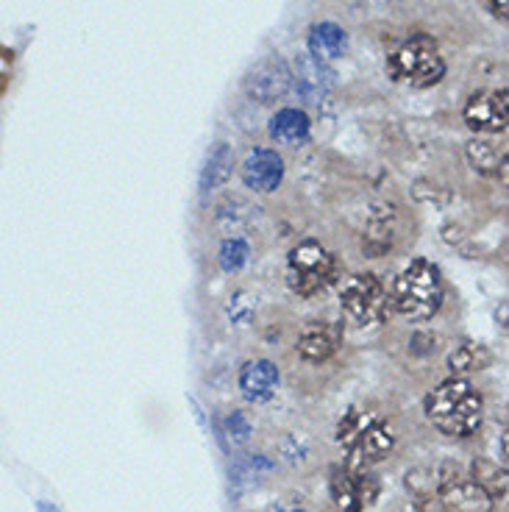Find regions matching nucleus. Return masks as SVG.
<instances>
[{"instance_id": "obj_26", "label": "nucleus", "mask_w": 509, "mask_h": 512, "mask_svg": "<svg viewBox=\"0 0 509 512\" xmlns=\"http://www.w3.org/2000/svg\"><path fill=\"white\" fill-rule=\"evenodd\" d=\"M501 454H504V460L509 462V432L504 435V440H501Z\"/></svg>"}, {"instance_id": "obj_5", "label": "nucleus", "mask_w": 509, "mask_h": 512, "mask_svg": "<svg viewBox=\"0 0 509 512\" xmlns=\"http://www.w3.org/2000/svg\"><path fill=\"white\" fill-rule=\"evenodd\" d=\"M334 276V256L315 240L298 243L287 256V284L295 295H318Z\"/></svg>"}, {"instance_id": "obj_8", "label": "nucleus", "mask_w": 509, "mask_h": 512, "mask_svg": "<svg viewBox=\"0 0 509 512\" xmlns=\"http://www.w3.org/2000/svg\"><path fill=\"white\" fill-rule=\"evenodd\" d=\"M462 117L479 134H504V131H509V92H473L468 103H465V109H462Z\"/></svg>"}, {"instance_id": "obj_24", "label": "nucleus", "mask_w": 509, "mask_h": 512, "mask_svg": "<svg viewBox=\"0 0 509 512\" xmlns=\"http://www.w3.org/2000/svg\"><path fill=\"white\" fill-rule=\"evenodd\" d=\"M496 176H498V181H501V184H504V187L509 190V151L501 156V165H498Z\"/></svg>"}, {"instance_id": "obj_4", "label": "nucleus", "mask_w": 509, "mask_h": 512, "mask_svg": "<svg viewBox=\"0 0 509 512\" xmlns=\"http://www.w3.org/2000/svg\"><path fill=\"white\" fill-rule=\"evenodd\" d=\"M337 440L348 448V468L365 471L370 462L384 460L395 443L393 429L379 418H370L362 412L351 410L340 423Z\"/></svg>"}, {"instance_id": "obj_17", "label": "nucleus", "mask_w": 509, "mask_h": 512, "mask_svg": "<svg viewBox=\"0 0 509 512\" xmlns=\"http://www.w3.org/2000/svg\"><path fill=\"white\" fill-rule=\"evenodd\" d=\"M473 479L482 487H487V493L501 504L509 507V468H498L493 462H473Z\"/></svg>"}, {"instance_id": "obj_3", "label": "nucleus", "mask_w": 509, "mask_h": 512, "mask_svg": "<svg viewBox=\"0 0 509 512\" xmlns=\"http://www.w3.org/2000/svg\"><path fill=\"white\" fill-rule=\"evenodd\" d=\"M387 73L398 84H407L412 90H426L446 76V59L440 56V48L432 37L412 34L387 59Z\"/></svg>"}, {"instance_id": "obj_7", "label": "nucleus", "mask_w": 509, "mask_h": 512, "mask_svg": "<svg viewBox=\"0 0 509 512\" xmlns=\"http://www.w3.org/2000/svg\"><path fill=\"white\" fill-rule=\"evenodd\" d=\"M437 479V490H440V501L446 512H490L496 499L487 493L473 476H465L457 465H440V471L434 474Z\"/></svg>"}, {"instance_id": "obj_19", "label": "nucleus", "mask_w": 509, "mask_h": 512, "mask_svg": "<svg viewBox=\"0 0 509 512\" xmlns=\"http://www.w3.org/2000/svg\"><path fill=\"white\" fill-rule=\"evenodd\" d=\"M231 165H234V156H231V148L226 142H217L212 148V154L206 159V170L201 176V187L204 190H215L220 184H226V179L231 176Z\"/></svg>"}, {"instance_id": "obj_15", "label": "nucleus", "mask_w": 509, "mask_h": 512, "mask_svg": "<svg viewBox=\"0 0 509 512\" xmlns=\"http://www.w3.org/2000/svg\"><path fill=\"white\" fill-rule=\"evenodd\" d=\"M309 53L320 59V62H331V59H340L348 48V34L337 23H315L309 28V37H306Z\"/></svg>"}, {"instance_id": "obj_18", "label": "nucleus", "mask_w": 509, "mask_h": 512, "mask_svg": "<svg viewBox=\"0 0 509 512\" xmlns=\"http://www.w3.org/2000/svg\"><path fill=\"white\" fill-rule=\"evenodd\" d=\"M490 362H493V354L487 351V346L465 343V346H459L457 351H451L448 368H451V373H457V376H465V373L484 371Z\"/></svg>"}, {"instance_id": "obj_11", "label": "nucleus", "mask_w": 509, "mask_h": 512, "mask_svg": "<svg viewBox=\"0 0 509 512\" xmlns=\"http://www.w3.org/2000/svg\"><path fill=\"white\" fill-rule=\"evenodd\" d=\"M242 184L254 192H273L279 190L284 179V159L273 148H256L245 156L240 167Z\"/></svg>"}, {"instance_id": "obj_22", "label": "nucleus", "mask_w": 509, "mask_h": 512, "mask_svg": "<svg viewBox=\"0 0 509 512\" xmlns=\"http://www.w3.org/2000/svg\"><path fill=\"white\" fill-rule=\"evenodd\" d=\"M226 435L234 440V443H245L248 435H251V423L248 418L242 415V412H231L229 418H226Z\"/></svg>"}, {"instance_id": "obj_27", "label": "nucleus", "mask_w": 509, "mask_h": 512, "mask_svg": "<svg viewBox=\"0 0 509 512\" xmlns=\"http://www.w3.org/2000/svg\"><path fill=\"white\" fill-rule=\"evenodd\" d=\"M276 512H304V510H301V507H279Z\"/></svg>"}, {"instance_id": "obj_23", "label": "nucleus", "mask_w": 509, "mask_h": 512, "mask_svg": "<svg viewBox=\"0 0 509 512\" xmlns=\"http://www.w3.org/2000/svg\"><path fill=\"white\" fill-rule=\"evenodd\" d=\"M487 3V9L498 17H507L509 20V0H484Z\"/></svg>"}, {"instance_id": "obj_12", "label": "nucleus", "mask_w": 509, "mask_h": 512, "mask_svg": "<svg viewBox=\"0 0 509 512\" xmlns=\"http://www.w3.org/2000/svg\"><path fill=\"white\" fill-rule=\"evenodd\" d=\"M279 387V368L270 362V359H254V362H245L240 371V390L242 396L254 404L268 401Z\"/></svg>"}, {"instance_id": "obj_21", "label": "nucleus", "mask_w": 509, "mask_h": 512, "mask_svg": "<svg viewBox=\"0 0 509 512\" xmlns=\"http://www.w3.org/2000/svg\"><path fill=\"white\" fill-rule=\"evenodd\" d=\"M248 256H251L248 243L242 237H231V240L220 245V268L226 270V273H237V270L245 268Z\"/></svg>"}, {"instance_id": "obj_2", "label": "nucleus", "mask_w": 509, "mask_h": 512, "mask_svg": "<svg viewBox=\"0 0 509 512\" xmlns=\"http://www.w3.org/2000/svg\"><path fill=\"white\" fill-rule=\"evenodd\" d=\"M393 307L409 320H429L443 304L440 270L426 259H415L398 273L393 284Z\"/></svg>"}, {"instance_id": "obj_10", "label": "nucleus", "mask_w": 509, "mask_h": 512, "mask_svg": "<svg viewBox=\"0 0 509 512\" xmlns=\"http://www.w3.org/2000/svg\"><path fill=\"white\" fill-rule=\"evenodd\" d=\"M295 73L287 67L284 59L279 56H268L262 62H256L248 76H245V92L259 103H270L284 98L290 87H293Z\"/></svg>"}, {"instance_id": "obj_25", "label": "nucleus", "mask_w": 509, "mask_h": 512, "mask_svg": "<svg viewBox=\"0 0 509 512\" xmlns=\"http://www.w3.org/2000/svg\"><path fill=\"white\" fill-rule=\"evenodd\" d=\"M498 323H501V329H504V334L509 337V307H501L498 309Z\"/></svg>"}, {"instance_id": "obj_13", "label": "nucleus", "mask_w": 509, "mask_h": 512, "mask_svg": "<svg viewBox=\"0 0 509 512\" xmlns=\"http://www.w3.org/2000/svg\"><path fill=\"white\" fill-rule=\"evenodd\" d=\"M331 84V70L323 67L320 59H315L312 53H298L295 62V90L304 95L309 103H320V98L326 95Z\"/></svg>"}, {"instance_id": "obj_9", "label": "nucleus", "mask_w": 509, "mask_h": 512, "mask_svg": "<svg viewBox=\"0 0 509 512\" xmlns=\"http://www.w3.org/2000/svg\"><path fill=\"white\" fill-rule=\"evenodd\" d=\"M331 499L343 512H362L370 507L376 496H379V485L376 479L365 471L357 468H334L331 471Z\"/></svg>"}, {"instance_id": "obj_20", "label": "nucleus", "mask_w": 509, "mask_h": 512, "mask_svg": "<svg viewBox=\"0 0 509 512\" xmlns=\"http://www.w3.org/2000/svg\"><path fill=\"white\" fill-rule=\"evenodd\" d=\"M465 154H468V162H471L476 173H482V176H496L498 173L501 156H498L496 148L487 140H471L468 148H465Z\"/></svg>"}, {"instance_id": "obj_6", "label": "nucleus", "mask_w": 509, "mask_h": 512, "mask_svg": "<svg viewBox=\"0 0 509 512\" xmlns=\"http://www.w3.org/2000/svg\"><path fill=\"white\" fill-rule=\"evenodd\" d=\"M345 318L357 326H376L387 318V309L393 304V295H387L384 284L373 273H359L343 284L340 293Z\"/></svg>"}, {"instance_id": "obj_14", "label": "nucleus", "mask_w": 509, "mask_h": 512, "mask_svg": "<svg viewBox=\"0 0 509 512\" xmlns=\"http://www.w3.org/2000/svg\"><path fill=\"white\" fill-rule=\"evenodd\" d=\"M337 346H340V326L312 323V326H306L298 340V354L306 362H326L337 351Z\"/></svg>"}, {"instance_id": "obj_1", "label": "nucleus", "mask_w": 509, "mask_h": 512, "mask_svg": "<svg viewBox=\"0 0 509 512\" xmlns=\"http://www.w3.org/2000/svg\"><path fill=\"white\" fill-rule=\"evenodd\" d=\"M426 418L448 437H471L484 418V398L468 379L454 376L426 396Z\"/></svg>"}, {"instance_id": "obj_28", "label": "nucleus", "mask_w": 509, "mask_h": 512, "mask_svg": "<svg viewBox=\"0 0 509 512\" xmlns=\"http://www.w3.org/2000/svg\"><path fill=\"white\" fill-rule=\"evenodd\" d=\"M39 510H42V512H56V510H51L48 504H39Z\"/></svg>"}, {"instance_id": "obj_16", "label": "nucleus", "mask_w": 509, "mask_h": 512, "mask_svg": "<svg viewBox=\"0 0 509 512\" xmlns=\"http://www.w3.org/2000/svg\"><path fill=\"white\" fill-rule=\"evenodd\" d=\"M270 137L279 145H298L309 137V117L304 109H279L276 115L270 117Z\"/></svg>"}]
</instances>
